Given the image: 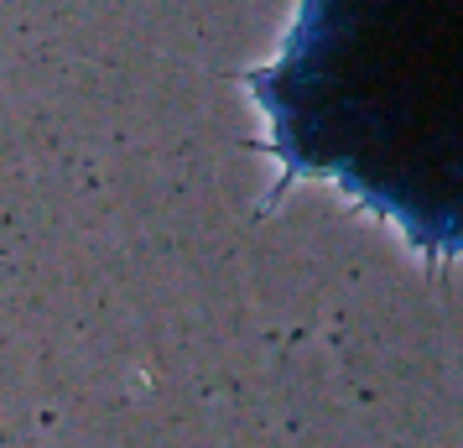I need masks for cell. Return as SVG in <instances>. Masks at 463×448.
I'll use <instances>...</instances> for the list:
<instances>
[{
	"label": "cell",
	"mask_w": 463,
	"mask_h": 448,
	"mask_svg": "<svg viewBox=\"0 0 463 448\" xmlns=\"http://www.w3.org/2000/svg\"><path fill=\"white\" fill-rule=\"evenodd\" d=\"M245 84L281 183L328 177L427 261L463 256V0H302Z\"/></svg>",
	"instance_id": "obj_1"
}]
</instances>
